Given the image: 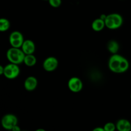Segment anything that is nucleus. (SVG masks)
Wrapping results in <instances>:
<instances>
[{
	"label": "nucleus",
	"mask_w": 131,
	"mask_h": 131,
	"mask_svg": "<svg viewBox=\"0 0 131 131\" xmlns=\"http://www.w3.org/2000/svg\"><path fill=\"white\" fill-rule=\"evenodd\" d=\"M108 67L114 73H124L127 71L129 68V62L127 59L118 54H113L108 61Z\"/></svg>",
	"instance_id": "1"
},
{
	"label": "nucleus",
	"mask_w": 131,
	"mask_h": 131,
	"mask_svg": "<svg viewBox=\"0 0 131 131\" xmlns=\"http://www.w3.org/2000/svg\"><path fill=\"white\" fill-rule=\"evenodd\" d=\"M25 55L21 48L11 47L6 51V58L9 62L17 65L24 62Z\"/></svg>",
	"instance_id": "2"
},
{
	"label": "nucleus",
	"mask_w": 131,
	"mask_h": 131,
	"mask_svg": "<svg viewBox=\"0 0 131 131\" xmlns=\"http://www.w3.org/2000/svg\"><path fill=\"white\" fill-rule=\"evenodd\" d=\"M124 19L120 14L117 13H113L107 15L105 19V24L110 29H116L122 26Z\"/></svg>",
	"instance_id": "3"
},
{
	"label": "nucleus",
	"mask_w": 131,
	"mask_h": 131,
	"mask_svg": "<svg viewBox=\"0 0 131 131\" xmlns=\"http://www.w3.org/2000/svg\"><path fill=\"white\" fill-rule=\"evenodd\" d=\"M20 71L19 65L10 63L5 67L3 75L8 79H14L19 76Z\"/></svg>",
	"instance_id": "4"
},
{
	"label": "nucleus",
	"mask_w": 131,
	"mask_h": 131,
	"mask_svg": "<svg viewBox=\"0 0 131 131\" xmlns=\"http://www.w3.org/2000/svg\"><path fill=\"white\" fill-rule=\"evenodd\" d=\"M1 125L6 130H12L14 126L17 125L18 119L13 114H6L1 118Z\"/></svg>",
	"instance_id": "5"
},
{
	"label": "nucleus",
	"mask_w": 131,
	"mask_h": 131,
	"mask_svg": "<svg viewBox=\"0 0 131 131\" xmlns=\"http://www.w3.org/2000/svg\"><path fill=\"white\" fill-rule=\"evenodd\" d=\"M24 39L23 34L19 31H14L9 36V42L11 47L20 48Z\"/></svg>",
	"instance_id": "6"
},
{
	"label": "nucleus",
	"mask_w": 131,
	"mask_h": 131,
	"mask_svg": "<svg viewBox=\"0 0 131 131\" xmlns=\"http://www.w3.org/2000/svg\"><path fill=\"white\" fill-rule=\"evenodd\" d=\"M83 83L78 77H72L68 81V88L74 93H78L83 89Z\"/></svg>",
	"instance_id": "7"
},
{
	"label": "nucleus",
	"mask_w": 131,
	"mask_h": 131,
	"mask_svg": "<svg viewBox=\"0 0 131 131\" xmlns=\"http://www.w3.org/2000/svg\"><path fill=\"white\" fill-rule=\"evenodd\" d=\"M58 66V61L54 56H49L44 60L43 62V68L46 71H54Z\"/></svg>",
	"instance_id": "8"
},
{
	"label": "nucleus",
	"mask_w": 131,
	"mask_h": 131,
	"mask_svg": "<svg viewBox=\"0 0 131 131\" xmlns=\"http://www.w3.org/2000/svg\"><path fill=\"white\" fill-rule=\"evenodd\" d=\"M38 85L37 79L34 76H29L25 79L24 83V88L28 92L35 90Z\"/></svg>",
	"instance_id": "9"
},
{
	"label": "nucleus",
	"mask_w": 131,
	"mask_h": 131,
	"mask_svg": "<svg viewBox=\"0 0 131 131\" xmlns=\"http://www.w3.org/2000/svg\"><path fill=\"white\" fill-rule=\"evenodd\" d=\"M20 48L25 54H31L34 53L35 51V44L31 40H24Z\"/></svg>",
	"instance_id": "10"
},
{
	"label": "nucleus",
	"mask_w": 131,
	"mask_h": 131,
	"mask_svg": "<svg viewBox=\"0 0 131 131\" xmlns=\"http://www.w3.org/2000/svg\"><path fill=\"white\" fill-rule=\"evenodd\" d=\"M116 129L119 131L131 130V123L127 119H120L116 124Z\"/></svg>",
	"instance_id": "11"
},
{
	"label": "nucleus",
	"mask_w": 131,
	"mask_h": 131,
	"mask_svg": "<svg viewBox=\"0 0 131 131\" xmlns=\"http://www.w3.org/2000/svg\"><path fill=\"white\" fill-rule=\"evenodd\" d=\"M104 27H106L105 21L100 17L95 19L92 23V29L95 31H101L104 28Z\"/></svg>",
	"instance_id": "12"
},
{
	"label": "nucleus",
	"mask_w": 131,
	"mask_h": 131,
	"mask_svg": "<svg viewBox=\"0 0 131 131\" xmlns=\"http://www.w3.org/2000/svg\"><path fill=\"white\" fill-rule=\"evenodd\" d=\"M23 63L28 67H33L37 63V58L33 54H26Z\"/></svg>",
	"instance_id": "13"
},
{
	"label": "nucleus",
	"mask_w": 131,
	"mask_h": 131,
	"mask_svg": "<svg viewBox=\"0 0 131 131\" xmlns=\"http://www.w3.org/2000/svg\"><path fill=\"white\" fill-rule=\"evenodd\" d=\"M107 50L111 54H116L118 51L120 46H119V43L116 41L111 40L109 41L108 43H107Z\"/></svg>",
	"instance_id": "14"
},
{
	"label": "nucleus",
	"mask_w": 131,
	"mask_h": 131,
	"mask_svg": "<svg viewBox=\"0 0 131 131\" xmlns=\"http://www.w3.org/2000/svg\"><path fill=\"white\" fill-rule=\"evenodd\" d=\"M10 27V22L6 18L0 19V31L5 32L8 30Z\"/></svg>",
	"instance_id": "15"
},
{
	"label": "nucleus",
	"mask_w": 131,
	"mask_h": 131,
	"mask_svg": "<svg viewBox=\"0 0 131 131\" xmlns=\"http://www.w3.org/2000/svg\"><path fill=\"white\" fill-rule=\"evenodd\" d=\"M103 127L105 131H115L116 129V124L112 122L106 123Z\"/></svg>",
	"instance_id": "16"
},
{
	"label": "nucleus",
	"mask_w": 131,
	"mask_h": 131,
	"mask_svg": "<svg viewBox=\"0 0 131 131\" xmlns=\"http://www.w3.org/2000/svg\"><path fill=\"white\" fill-rule=\"evenodd\" d=\"M49 3L52 7L58 8L61 5V0H48Z\"/></svg>",
	"instance_id": "17"
},
{
	"label": "nucleus",
	"mask_w": 131,
	"mask_h": 131,
	"mask_svg": "<svg viewBox=\"0 0 131 131\" xmlns=\"http://www.w3.org/2000/svg\"><path fill=\"white\" fill-rule=\"evenodd\" d=\"M93 131H105L104 127H95V129H93Z\"/></svg>",
	"instance_id": "18"
},
{
	"label": "nucleus",
	"mask_w": 131,
	"mask_h": 131,
	"mask_svg": "<svg viewBox=\"0 0 131 131\" xmlns=\"http://www.w3.org/2000/svg\"><path fill=\"white\" fill-rule=\"evenodd\" d=\"M12 130L13 131H20V127L18 126V125H16L15 126H14L13 127V129H12Z\"/></svg>",
	"instance_id": "19"
},
{
	"label": "nucleus",
	"mask_w": 131,
	"mask_h": 131,
	"mask_svg": "<svg viewBox=\"0 0 131 131\" xmlns=\"http://www.w3.org/2000/svg\"><path fill=\"white\" fill-rule=\"evenodd\" d=\"M4 70H5V67L0 65V75H1L4 74Z\"/></svg>",
	"instance_id": "20"
},
{
	"label": "nucleus",
	"mask_w": 131,
	"mask_h": 131,
	"mask_svg": "<svg viewBox=\"0 0 131 131\" xmlns=\"http://www.w3.org/2000/svg\"><path fill=\"white\" fill-rule=\"evenodd\" d=\"M106 17H107V15H106V14H102V15L100 16V18L105 21V19H106Z\"/></svg>",
	"instance_id": "21"
},
{
	"label": "nucleus",
	"mask_w": 131,
	"mask_h": 131,
	"mask_svg": "<svg viewBox=\"0 0 131 131\" xmlns=\"http://www.w3.org/2000/svg\"><path fill=\"white\" fill-rule=\"evenodd\" d=\"M37 131H45V130L43 129H37Z\"/></svg>",
	"instance_id": "22"
},
{
	"label": "nucleus",
	"mask_w": 131,
	"mask_h": 131,
	"mask_svg": "<svg viewBox=\"0 0 131 131\" xmlns=\"http://www.w3.org/2000/svg\"><path fill=\"white\" fill-rule=\"evenodd\" d=\"M130 99H131V93H130Z\"/></svg>",
	"instance_id": "23"
},
{
	"label": "nucleus",
	"mask_w": 131,
	"mask_h": 131,
	"mask_svg": "<svg viewBox=\"0 0 131 131\" xmlns=\"http://www.w3.org/2000/svg\"><path fill=\"white\" fill-rule=\"evenodd\" d=\"M44 1H48V0H44Z\"/></svg>",
	"instance_id": "24"
}]
</instances>
